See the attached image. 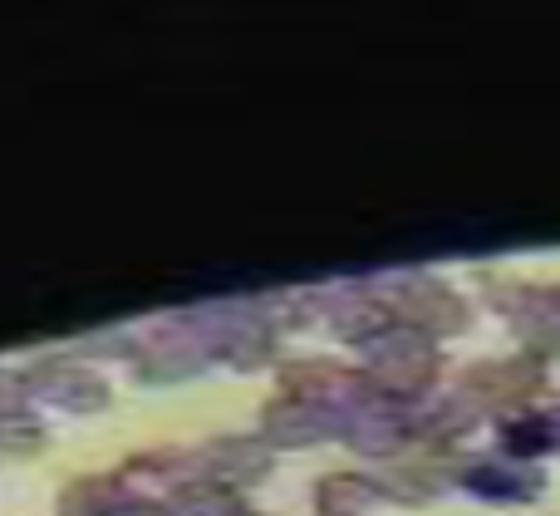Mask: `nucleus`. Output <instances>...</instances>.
Listing matches in <instances>:
<instances>
[{
	"mask_svg": "<svg viewBox=\"0 0 560 516\" xmlns=\"http://www.w3.org/2000/svg\"><path fill=\"white\" fill-rule=\"evenodd\" d=\"M388 310L398 325L428 335V340H443V335H463L467 330V301L453 285L433 281V275H404V281L388 291Z\"/></svg>",
	"mask_w": 560,
	"mask_h": 516,
	"instance_id": "nucleus-1",
	"label": "nucleus"
},
{
	"mask_svg": "<svg viewBox=\"0 0 560 516\" xmlns=\"http://www.w3.org/2000/svg\"><path fill=\"white\" fill-rule=\"evenodd\" d=\"M369 360H374V384L388 394H423L438 379V344L428 335L408 330H384L378 340H369Z\"/></svg>",
	"mask_w": 560,
	"mask_h": 516,
	"instance_id": "nucleus-2",
	"label": "nucleus"
},
{
	"mask_svg": "<svg viewBox=\"0 0 560 516\" xmlns=\"http://www.w3.org/2000/svg\"><path fill=\"white\" fill-rule=\"evenodd\" d=\"M541 389V364L532 354H512V360H482L463 374V399L482 409H516Z\"/></svg>",
	"mask_w": 560,
	"mask_h": 516,
	"instance_id": "nucleus-3",
	"label": "nucleus"
},
{
	"mask_svg": "<svg viewBox=\"0 0 560 516\" xmlns=\"http://www.w3.org/2000/svg\"><path fill=\"white\" fill-rule=\"evenodd\" d=\"M467 482L497 502H532L541 492V472H526V462H487V468L467 472Z\"/></svg>",
	"mask_w": 560,
	"mask_h": 516,
	"instance_id": "nucleus-4",
	"label": "nucleus"
},
{
	"mask_svg": "<svg viewBox=\"0 0 560 516\" xmlns=\"http://www.w3.org/2000/svg\"><path fill=\"white\" fill-rule=\"evenodd\" d=\"M560 443V423L556 419H541V413H526V419H506L502 429V448L512 458H541L546 448Z\"/></svg>",
	"mask_w": 560,
	"mask_h": 516,
	"instance_id": "nucleus-5",
	"label": "nucleus"
},
{
	"mask_svg": "<svg viewBox=\"0 0 560 516\" xmlns=\"http://www.w3.org/2000/svg\"><path fill=\"white\" fill-rule=\"evenodd\" d=\"M374 502V488L364 478H325L319 482V512L325 516H354Z\"/></svg>",
	"mask_w": 560,
	"mask_h": 516,
	"instance_id": "nucleus-6",
	"label": "nucleus"
},
{
	"mask_svg": "<svg viewBox=\"0 0 560 516\" xmlns=\"http://www.w3.org/2000/svg\"><path fill=\"white\" fill-rule=\"evenodd\" d=\"M526 354H532L536 364H541V360H560V320L541 325V330H526Z\"/></svg>",
	"mask_w": 560,
	"mask_h": 516,
	"instance_id": "nucleus-7",
	"label": "nucleus"
},
{
	"mask_svg": "<svg viewBox=\"0 0 560 516\" xmlns=\"http://www.w3.org/2000/svg\"><path fill=\"white\" fill-rule=\"evenodd\" d=\"M546 295H551V305H556V315H560V285H546Z\"/></svg>",
	"mask_w": 560,
	"mask_h": 516,
	"instance_id": "nucleus-8",
	"label": "nucleus"
},
{
	"mask_svg": "<svg viewBox=\"0 0 560 516\" xmlns=\"http://www.w3.org/2000/svg\"><path fill=\"white\" fill-rule=\"evenodd\" d=\"M556 423H560V419H556Z\"/></svg>",
	"mask_w": 560,
	"mask_h": 516,
	"instance_id": "nucleus-9",
	"label": "nucleus"
}]
</instances>
